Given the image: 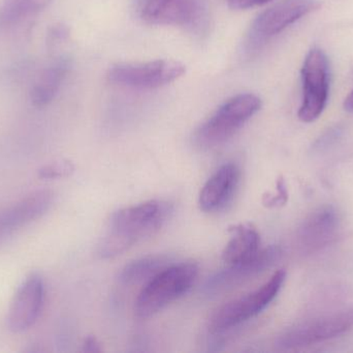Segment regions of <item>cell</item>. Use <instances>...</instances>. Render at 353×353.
<instances>
[{
  "label": "cell",
  "instance_id": "cell-2",
  "mask_svg": "<svg viewBox=\"0 0 353 353\" xmlns=\"http://www.w3.org/2000/svg\"><path fill=\"white\" fill-rule=\"evenodd\" d=\"M194 263L168 265L145 283L134 306L137 317L147 319L187 294L197 277Z\"/></svg>",
  "mask_w": 353,
  "mask_h": 353
},
{
  "label": "cell",
  "instance_id": "cell-18",
  "mask_svg": "<svg viewBox=\"0 0 353 353\" xmlns=\"http://www.w3.org/2000/svg\"><path fill=\"white\" fill-rule=\"evenodd\" d=\"M54 0H2L0 3V27L19 24L28 17L39 14Z\"/></svg>",
  "mask_w": 353,
  "mask_h": 353
},
{
  "label": "cell",
  "instance_id": "cell-8",
  "mask_svg": "<svg viewBox=\"0 0 353 353\" xmlns=\"http://www.w3.org/2000/svg\"><path fill=\"white\" fill-rule=\"evenodd\" d=\"M186 72L184 64L176 60L159 59L146 64H121L108 73L110 82L136 89H155L165 86Z\"/></svg>",
  "mask_w": 353,
  "mask_h": 353
},
{
  "label": "cell",
  "instance_id": "cell-1",
  "mask_svg": "<svg viewBox=\"0 0 353 353\" xmlns=\"http://www.w3.org/2000/svg\"><path fill=\"white\" fill-rule=\"evenodd\" d=\"M172 213V205L151 200L126 207L112 216L99 246V255L107 259L122 254L143 238L157 233Z\"/></svg>",
  "mask_w": 353,
  "mask_h": 353
},
{
  "label": "cell",
  "instance_id": "cell-20",
  "mask_svg": "<svg viewBox=\"0 0 353 353\" xmlns=\"http://www.w3.org/2000/svg\"><path fill=\"white\" fill-rule=\"evenodd\" d=\"M74 171V166L68 160H58L43 166L37 171V175L41 180H52L68 178Z\"/></svg>",
  "mask_w": 353,
  "mask_h": 353
},
{
  "label": "cell",
  "instance_id": "cell-5",
  "mask_svg": "<svg viewBox=\"0 0 353 353\" xmlns=\"http://www.w3.org/2000/svg\"><path fill=\"white\" fill-rule=\"evenodd\" d=\"M353 327V307L311 317L278 337L277 346L292 350L308 347L343 335Z\"/></svg>",
  "mask_w": 353,
  "mask_h": 353
},
{
  "label": "cell",
  "instance_id": "cell-13",
  "mask_svg": "<svg viewBox=\"0 0 353 353\" xmlns=\"http://www.w3.org/2000/svg\"><path fill=\"white\" fill-rule=\"evenodd\" d=\"M54 198L52 191H34L0 211V238L41 219L51 209Z\"/></svg>",
  "mask_w": 353,
  "mask_h": 353
},
{
  "label": "cell",
  "instance_id": "cell-26",
  "mask_svg": "<svg viewBox=\"0 0 353 353\" xmlns=\"http://www.w3.org/2000/svg\"><path fill=\"white\" fill-rule=\"evenodd\" d=\"M151 0H138V10H142Z\"/></svg>",
  "mask_w": 353,
  "mask_h": 353
},
{
  "label": "cell",
  "instance_id": "cell-7",
  "mask_svg": "<svg viewBox=\"0 0 353 353\" xmlns=\"http://www.w3.org/2000/svg\"><path fill=\"white\" fill-rule=\"evenodd\" d=\"M302 80L303 102L299 118L303 122H313L321 115L329 99V60L323 50L313 48L307 54Z\"/></svg>",
  "mask_w": 353,
  "mask_h": 353
},
{
  "label": "cell",
  "instance_id": "cell-17",
  "mask_svg": "<svg viewBox=\"0 0 353 353\" xmlns=\"http://www.w3.org/2000/svg\"><path fill=\"white\" fill-rule=\"evenodd\" d=\"M170 265H172L170 259L165 256L143 257L123 267L119 275V281L125 285L146 283Z\"/></svg>",
  "mask_w": 353,
  "mask_h": 353
},
{
  "label": "cell",
  "instance_id": "cell-6",
  "mask_svg": "<svg viewBox=\"0 0 353 353\" xmlns=\"http://www.w3.org/2000/svg\"><path fill=\"white\" fill-rule=\"evenodd\" d=\"M319 6V0H281L263 10L253 21L244 41L246 53L261 49L272 37Z\"/></svg>",
  "mask_w": 353,
  "mask_h": 353
},
{
  "label": "cell",
  "instance_id": "cell-10",
  "mask_svg": "<svg viewBox=\"0 0 353 353\" xmlns=\"http://www.w3.org/2000/svg\"><path fill=\"white\" fill-rule=\"evenodd\" d=\"M281 256L282 249L278 246H270L263 250H259L256 256L251 260L228 265V269L214 274L205 282L203 292L208 296H213L230 292L271 269L279 261Z\"/></svg>",
  "mask_w": 353,
  "mask_h": 353
},
{
  "label": "cell",
  "instance_id": "cell-4",
  "mask_svg": "<svg viewBox=\"0 0 353 353\" xmlns=\"http://www.w3.org/2000/svg\"><path fill=\"white\" fill-rule=\"evenodd\" d=\"M285 271L280 269L259 289L230 300L218 308L210 319V332L212 334L223 333L257 316L275 300L285 282Z\"/></svg>",
  "mask_w": 353,
  "mask_h": 353
},
{
  "label": "cell",
  "instance_id": "cell-21",
  "mask_svg": "<svg viewBox=\"0 0 353 353\" xmlns=\"http://www.w3.org/2000/svg\"><path fill=\"white\" fill-rule=\"evenodd\" d=\"M276 187H277V190H276L275 194H268L263 196V204L270 209L283 207L288 200V188H286L285 180L282 176L278 178Z\"/></svg>",
  "mask_w": 353,
  "mask_h": 353
},
{
  "label": "cell",
  "instance_id": "cell-9",
  "mask_svg": "<svg viewBox=\"0 0 353 353\" xmlns=\"http://www.w3.org/2000/svg\"><path fill=\"white\" fill-rule=\"evenodd\" d=\"M139 14L149 24L183 27L196 33L205 31L209 21L203 0H151Z\"/></svg>",
  "mask_w": 353,
  "mask_h": 353
},
{
  "label": "cell",
  "instance_id": "cell-14",
  "mask_svg": "<svg viewBox=\"0 0 353 353\" xmlns=\"http://www.w3.org/2000/svg\"><path fill=\"white\" fill-rule=\"evenodd\" d=\"M240 170L234 164L221 166L205 182L199 194V207L205 213L219 211L232 199L238 186Z\"/></svg>",
  "mask_w": 353,
  "mask_h": 353
},
{
  "label": "cell",
  "instance_id": "cell-24",
  "mask_svg": "<svg viewBox=\"0 0 353 353\" xmlns=\"http://www.w3.org/2000/svg\"><path fill=\"white\" fill-rule=\"evenodd\" d=\"M83 352H101V344L97 341V338L93 336H89L84 340L83 344Z\"/></svg>",
  "mask_w": 353,
  "mask_h": 353
},
{
  "label": "cell",
  "instance_id": "cell-23",
  "mask_svg": "<svg viewBox=\"0 0 353 353\" xmlns=\"http://www.w3.org/2000/svg\"><path fill=\"white\" fill-rule=\"evenodd\" d=\"M272 0H228V6L234 10H247L254 6H263Z\"/></svg>",
  "mask_w": 353,
  "mask_h": 353
},
{
  "label": "cell",
  "instance_id": "cell-22",
  "mask_svg": "<svg viewBox=\"0 0 353 353\" xmlns=\"http://www.w3.org/2000/svg\"><path fill=\"white\" fill-rule=\"evenodd\" d=\"M343 135V128L341 126H335L333 128H329L327 132L323 133L316 142H315L314 149L315 151H325L329 149V147L333 146L335 143L339 141Z\"/></svg>",
  "mask_w": 353,
  "mask_h": 353
},
{
  "label": "cell",
  "instance_id": "cell-16",
  "mask_svg": "<svg viewBox=\"0 0 353 353\" xmlns=\"http://www.w3.org/2000/svg\"><path fill=\"white\" fill-rule=\"evenodd\" d=\"M228 231L232 236L222 252V259L228 265H238L251 260L259 252V232L250 224L230 226Z\"/></svg>",
  "mask_w": 353,
  "mask_h": 353
},
{
  "label": "cell",
  "instance_id": "cell-11",
  "mask_svg": "<svg viewBox=\"0 0 353 353\" xmlns=\"http://www.w3.org/2000/svg\"><path fill=\"white\" fill-rule=\"evenodd\" d=\"M45 303V283L37 274H31L21 283L10 303L8 327L14 333L30 329L41 315Z\"/></svg>",
  "mask_w": 353,
  "mask_h": 353
},
{
  "label": "cell",
  "instance_id": "cell-25",
  "mask_svg": "<svg viewBox=\"0 0 353 353\" xmlns=\"http://www.w3.org/2000/svg\"><path fill=\"white\" fill-rule=\"evenodd\" d=\"M344 109L353 114V90L347 95L345 101H344Z\"/></svg>",
  "mask_w": 353,
  "mask_h": 353
},
{
  "label": "cell",
  "instance_id": "cell-3",
  "mask_svg": "<svg viewBox=\"0 0 353 353\" xmlns=\"http://www.w3.org/2000/svg\"><path fill=\"white\" fill-rule=\"evenodd\" d=\"M261 108V99L253 93H241L232 97L199 126L194 134L195 144L203 149L223 144Z\"/></svg>",
  "mask_w": 353,
  "mask_h": 353
},
{
  "label": "cell",
  "instance_id": "cell-12",
  "mask_svg": "<svg viewBox=\"0 0 353 353\" xmlns=\"http://www.w3.org/2000/svg\"><path fill=\"white\" fill-rule=\"evenodd\" d=\"M341 219L333 205H323L306 218L298 231V245L305 254L323 250L336 240Z\"/></svg>",
  "mask_w": 353,
  "mask_h": 353
},
{
  "label": "cell",
  "instance_id": "cell-19",
  "mask_svg": "<svg viewBox=\"0 0 353 353\" xmlns=\"http://www.w3.org/2000/svg\"><path fill=\"white\" fill-rule=\"evenodd\" d=\"M70 39V27L64 23H54L48 28L46 45H47L48 51L53 58L60 57V49L68 44Z\"/></svg>",
  "mask_w": 353,
  "mask_h": 353
},
{
  "label": "cell",
  "instance_id": "cell-15",
  "mask_svg": "<svg viewBox=\"0 0 353 353\" xmlns=\"http://www.w3.org/2000/svg\"><path fill=\"white\" fill-rule=\"evenodd\" d=\"M70 68V58L60 56L53 58V61L41 70L29 93L31 104L35 108L41 109L54 101Z\"/></svg>",
  "mask_w": 353,
  "mask_h": 353
}]
</instances>
